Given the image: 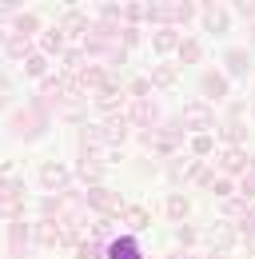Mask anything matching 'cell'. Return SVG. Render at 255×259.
<instances>
[{
	"mask_svg": "<svg viewBox=\"0 0 255 259\" xmlns=\"http://www.w3.org/2000/svg\"><path fill=\"white\" fill-rule=\"evenodd\" d=\"M220 120H247V100H227Z\"/></svg>",
	"mask_w": 255,
	"mask_h": 259,
	"instance_id": "f6af8a7d",
	"label": "cell"
},
{
	"mask_svg": "<svg viewBox=\"0 0 255 259\" xmlns=\"http://www.w3.org/2000/svg\"><path fill=\"white\" fill-rule=\"evenodd\" d=\"M84 207H88V215H108V220H120V211L128 207V199L116 188H108V184H96V188H84Z\"/></svg>",
	"mask_w": 255,
	"mask_h": 259,
	"instance_id": "3957f363",
	"label": "cell"
},
{
	"mask_svg": "<svg viewBox=\"0 0 255 259\" xmlns=\"http://www.w3.org/2000/svg\"><path fill=\"white\" fill-rule=\"evenodd\" d=\"M216 152H220L216 132H191V136H188V156H191V160H211Z\"/></svg>",
	"mask_w": 255,
	"mask_h": 259,
	"instance_id": "d4e9b609",
	"label": "cell"
},
{
	"mask_svg": "<svg viewBox=\"0 0 255 259\" xmlns=\"http://www.w3.org/2000/svg\"><path fill=\"white\" fill-rule=\"evenodd\" d=\"M8 259H16V255H8Z\"/></svg>",
	"mask_w": 255,
	"mask_h": 259,
	"instance_id": "94428289",
	"label": "cell"
},
{
	"mask_svg": "<svg viewBox=\"0 0 255 259\" xmlns=\"http://www.w3.org/2000/svg\"><path fill=\"white\" fill-rule=\"evenodd\" d=\"M64 36H68V44H80L84 36L92 32V16L84 12V8H64L60 12V24H56Z\"/></svg>",
	"mask_w": 255,
	"mask_h": 259,
	"instance_id": "9a60e30c",
	"label": "cell"
},
{
	"mask_svg": "<svg viewBox=\"0 0 255 259\" xmlns=\"http://www.w3.org/2000/svg\"><path fill=\"white\" fill-rule=\"evenodd\" d=\"M112 80H116V72H108L104 64H92V60H88V64H84L76 76H72V92H80V96L92 100L96 92H100L104 84H112Z\"/></svg>",
	"mask_w": 255,
	"mask_h": 259,
	"instance_id": "9c48e42d",
	"label": "cell"
},
{
	"mask_svg": "<svg viewBox=\"0 0 255 259\" xmlns=\"http://www.w3.org/2000/svg\"><path fill=\"white\" fill-rule=\"evenodd\" d=\"M8 96H12V76L0 68V100H8Z\"/></svg>",
	"mask_w": 255,
	"mask_h": 259,
	"instance_id": "816d5d0a",
	"label": "cell"
},
{
	"mask_svg": "<svg viewBox=\"0 0 255 259\" xmlns=\"http://www.w3.org/2000/svg\"><path fill=\"white\" fill-rule=\"evenodd\" d=\"M120 227L132 231V235H144V231L152 227V207H144V203H128L124 211H120Z\"/></svg>",
	"mask_w": 255,
	"mask_h": 259,
	"instance_id": "cb8c5ba5",
	"label": "cell"
},
{
	"mask_svg": "<svg viewBox=\"0 0 255 259\" xmlns=\"http://www.w3.org/2000/svg\"><path fill=\"white\" fill-rule=\"evenodd\" d=\"M124 96H128V100H152L156 92H152L148 76L140 72V76H128V80H124Z\"/></svg>",
	"mask_w": 255,
	"mask_h": 259,
	"instance_id": "74e56055",
	"label": "cell"
},
{
	"mask_svg": "<svg viewBox=\"0 0 255 259\" xmlns=\"http://www.w3.org/2000/svg\"><path fill=\"white\" fill-rule=\"evenodd\" d=\"M172 60H176L180 68H191V64H199V60H203V40H199V36H184Z\"/></svg>",
	"mask_w": 255,
	"mask_h": 259,
	"instance_id": "f546056e",
	"label": "cell"
},
{
	"mask_svg": "<svg viewBox=\"0 0 255 259\" xmlns=\"http://www.w3.org/2000/svg\"><path fill=\"white\" fill-rule=\"evenodd\" d=\"M104 259H144V247H140V235L132 231H120L108 247H104Z\"/></svg>",
	"mask_w": 255,
	"mask_h": 259,
	"instance_id": "7402d4cb",
	"label": "cell"
},
{
	"mask_svg": "<svg viewBox=\"0 0 255 259\" xmlns=\"http://www.w3.org/2000/svg\"><path fill=\"white\" fill-rule=\"evenodd\" d=\"M32 48H36V40H28V36H16V32H8V28H4V56H8V60H20V64H24Z\"/></svg>",
	"mask_w": 255,
	"mask_h": 259,
	"instance_id": "d6a6232c",
	"label": "cell"
},
{
	"mask_svg": "<svg viewBox=\"0 0 255 259\" xmlns=\"http://www.w3.org/2000/svg\"><path fill=\"white\" fill-rule=\"evenodd\" d=\"M124 24L144 28V0H128V4H124Z\"/></svg>",
	"mask_w": 255,
	"mask_h": 259,
	"instance_id": "ee69618b",
	"label": "cell"
},
{
	"mask_svg": "<svg viewBox=\"0 0 255 259\" xmlns=\"http://www.w3.org/2000/svg\"><path fill=\"white\" fill-rule=\"evenodd\" d=\"M163 215H167L172 224H188V220H191V195L188 192H167V199H163Z\"/></svg>",
	"mask_w": 255,
	"mask_h": 259,
	"instance_id": "4316f807",
	"label": "cell"
},
{
	"mask_svg": "<svg viewBox=\"0 0 255 259\" xmlns=\"http://www.w3.org/2000/svg\"><path fill=\"white\" fill-rule=\"evenodd\" d=\"M220 68H223V76H227V80H243V76H251V72H255L251 48H247V44H227V48H223Z\"/></svg>",
	"mask_w": 255,
	"mask_h": 259,
	"instance_id": "30bf717a",
	"label": "cell"
},
{
	"mask_svg": "<svg viewBox=\"0 0 255 259\" xmlns=\"http://www.w3.org/2000/svg\"><path fill=\"white\" fill-rule=\"evenodd\" d=\"M52 124H56V120H52V108H48V104H44L40 96H32L24 108H16V112L8 116V132H12L16 140H24V144H36V140H44Z\"/></svg>",
	"mask_w": 255,
	"mask_h": 259,
	"instance_id": "6da1fadb",
	"label": "cell"
},
{
	"mask_svg": "<svg viewBox=\"0 0 255 259\" xmlns=\"http://www.w3.org/2000/svg\"><path fill=\"white\" fill-rule=\"evenodd\" d=\"M4 243H8V255L24 259L32 251V220H16V224L4 227Z\"/></svg>",
	"mask_w": 255,
	"mask_h": 259,
	"instance_id": "e0dca14e",
	"label": "cell"
},
{
	"mask_svg": "<svg viewBox=\"0 0 255 259\" xmlns=\"http://www.w3.org/2000/svg\"><path fill=\"white\" fill-rule=\"evenodd\" d=\"M243 211H247V199H243V195H227V199H220V220H227V224H235Z\"/></svg>",
	"mask_w": 255,
	"mask_h": 259,
	"instance_id": "f35d334b",
	"label": "cell"
},
{
	"mask_svg": "<svg viewBox=\"0 0 255 259\" xmlns=\"http://www.w3.org/2000/svg\"><path fill=\"white\" fill-rule=\"evenodd\" d=\"M152 140H156V132H136V144L148 148V152H152Z\"/></svg>",
	"mask_w": 255,
	"mask_h": 259,
	"instance_id": "f5cc1de1",
	"label": "cell"
},
{
	"mask_svg": "<svg viewBox=\"0 0 255 259\" xmlns=\"http://www.w3.org/2000/svg\"><path fill=\"white\" fill-rule=\"evenodd\" d=\"M36 184H40L48 195L76 188V180H72V167H68V163H60V160H44V163H40V167H36Z\"/></svg>",
	"mask_w": 255,
	"mask_h": 259,
	"instance_id": "ba28073f",
	"label": "cell"
},
{
	"mask_svg": "<svg viewBox=\"0 0 255 259\" xmlns=\"http://www.w3.org/2000/svg\"><path fill=\"white\" fill-rule=\"evenodd\" d=\"M243 247H247V255L255 259V235H251V239H243Z\"/></svg>",
	"mask_w": 255,
	"mask_h": 259,
	"instance_id": "9f6ffc18",
	"label": "cell"
},
{
	"mask_svg": "<svg viewBox=\"0 0 255 259\" xmlns=\"http://www.w3.org/2000/svg\"><path fill=\"white\" fill-rule=\"evenodd\" d=\"M104 156H76L72 163V180L80 184V188H96V184H104Z\"/></svg>",
	"mask_w": 255,
	"mask_h": 259,
	"instance_id": "2e32d148",
	"label": "cell"
},
{
	"mask_svg": "<svg viewBox=\"0 0 255 259\" xmlns=\"http://www.w3.org/2000/svg\"><path fill=\"white\" fill-rule=\"evenodd\" d=\"M235 12H239V16L255 28V0H235Z\"/></svg>",
	"mask_w": 255,
	"mask_h": 259,
	"instance_id": "f907efd6",
	"label": "cell"
},
{
	"mask_svg": "<svg viewBox=\"0 0 255 259\" xmlns=\"http://www.w3.org/2000/svg\"><path fill=\"white\" fill-rule=\"evenodd\" d=\"M64 48H68V36H64L56 24H52V28H44V32L36 36V52H44L48 60H52V56H64Z\"/></svg>",
	"mask_w": 255,
	"mask_h": 259,
	"instance_id": "f1b7e54d",
	"label": "cell"
},
{
	"mask_svg": "<svg viewBox=\"0 0 255 259\" xmlns=\"http://www.w3.org/2000/svg\"><path fill=\"white\" fill-rule=\"evenodd\" d=\"M247 167H251V152H247V148H220V152H216V171H220V176L239 180Z\"/></svg>",
	"mask_w": 255,
	"mask_h": 259,
	"instance_id": "5bb4252c",
	"label": "cell"
},
{
	"mask_svg": "<svg viewBox=\"0 0 255 259\" xmlns=\"http://www.w3.org/2000/svg\"><path fill=\"white\" fill-rule=\"evenodd\" d=\"M216 176H220V171H216V163H211V160H195L188 184H191V188H203V192H207V188L216 184Z\"/></svg>",
	"mask_w": 255,
	"mask_h": 259,
	"instance_id": "e575fe53",
	"label": "cell"
},
{
	"mask_svg": "<svg viewBox=\"0 0 255 259\" xmlns=\"http://www.w3.org/2000/svg\"><path fill=\"white\" fill-rule=\"evenodd\" d=\"M4 203H28V180L24 176H0V207Z\"/></svg>",
	"mask_w": 255,
	"mask_h": 259,
	"instance_id": "83f0119b",
	"label": "cell"
},
{
	"mask_svg": "<svg viewBox=\"0 0 255 259\" xmlns=\"http://www.w3.org/2000/svg\"><path fill=\"white\" fill-rule=\"evenodd\" d=\"M247 48H251V52H255V28H251V44H247Z\"/></svg>",
	"mask_w": 255,
	"mask_h": 259,
	"instance_id": "680465c9",
	"label": "cell"
},
{
	"mask_svg": "<svg viewBox=\"0 0 255 259\" xmlns=\"http://www.w3.org/2000/svg\"><path fill=\"white\" fill-rule=\"evenodd\" d=\"M84 64H88L84 48H80V44H68V48H64V56H60V72H64V76H76Z\"/></svg>",
	"mask_w": 255,
	"mask_h": 259,
	"instance_id": "d590c367",
	"label": "cell"
},
{
	"mask_svg": "<svg viewBox=\"0 0 255 259\" xmlns=\"http://www.w3.org/2000/svg\"><path fill=\"white\" fill-rule=\"evenodd\" d=\"M195 20H199V4H195V0H172V28L184 32Z\"/></svg>",
	"mask_w": 255,
	"mask_h": 259,
	"instance_id": "1f68e13d",
	"label": "cell"
},
{
	"mask_svg": "<svg viewBox=\"0 0 255 259\" xmlns=\"http://www.w3.org/2000/svg\"><path fill=\"white\" fill-rule=\"evenodd\" d=\"M92 20H104V24H124V4H116V0H104V4L96 8Z\"/></svg>",
	"mask_w": 255,
	"mask_h": 259,
	"instance_id": "ab89813d",
	"label": "cell"
},
{
	"mask_svg": "<svg viewBox=\"0 0 255 259\" xmlns=\"http://www.w3.org/2000/svg\"><path fill=\"white\" fill-rule=\"evenodd\" d=\"M124 120L132 132H156L163 124V108H159V100H128L124 108Z\"/></svg>",
	"mask_w": 255,
	"mask_h": 259,
	"instance_id": "5b68a950",
	"label": "cell"
},
{
	"mask_svg": "<svg viewBox=\"0 0 255 259\" xmlns=\"http://www.w3.org/2000/svg\"><path fill=\"white\" fill-rule=\"evenodd\" d=\"M136 167H140V171H144V176H156V163L148 160V156H140V160H136Z\"/></svg>",
	"mask_w": 255,
	"mask_h": 259,
	"instance_id": "db71d44e",
	"label": "cell"
},
{
	"mask_svg": "<svg viewBox=\"0 0 255 259\" xmlns=\"http://www.w3.org/2000/svg\"><path fill=\"white\" fill-rule=\"evenodd\" d=\"M48 108H52V120H56V124H72V128H84V124H88V112H92V100H88V96H80V92H68V96L52 100Z\"/></svg>",
	"mask_w": 255,
	"mask_h": 259,
	"instance_id": "277c9868",
	"label": "cell"
},
{
	"mask_svg": "<svg viewBox=\"0 0 255 259\" xmlns=\"http://www.w3.org/2000/svg\"><path fill=\"white\" fill-rule=\"evenodd\" d=\"M180 120H184V128L191 132H216L220 124V108H211V104H203V100H188L184 108H180Z\"/></svg>",
	"mask_w": 255,
	"mask_h": 259,
	"instance_id": "8992f818",
	"label": "cell"
},
{
	"mask_svg": "<svg viewBox=\"0 0 255 259\" xmlns=\"http://www.w3.org/2000/svg\"><path fill=\"white\" fill-rule=\"evenodd\" d=\"M4 108H8V100H0V112H4Z\"/></svg>",
	"mask_w": 255,
	"mask_h": 259,
	"instance_id": "91938a15",
	"label": "cell"
},
{
	"mask_svg": "<svg viewBox=\"0 0 255 259\" xmlns=\"http://www.w3.org/2000/svg\"><path fill=\"white\" fill-rule=\"evenodd\" d=\"M96 128H100V144H104V152H112V148H124L128 144V120L124 112H116V116H104V120H96Z\"/></svg>",
	"mask_w": 255,
	"mask_h": 259,
	"instance_id": "4fadbf2b",
	"label": "cell"
},
{
	"mask_svg": "<svg viewBox=\"0 0 255 259\" xmlns=\"http://www.w3.org/2000/svg\"><path fill=\"white\" fill-rule=\"evenodd\" d=\"M92 104H96V112H100V120H104V116H116V112H124V108H128L124 80L116 76L112 84H104V88H100V92L92 96Z\"/></svg>",
	"mask_w": 255,
	"mask_h": 259,
	"instance_id": "7c38bea8",
	"label": "cell"
},
{
	"mask_svg": "<svg viewBox=\"0 0 255 259\" xmlns=\"http://www.w3.org/2000/svg\"><path fill=\"white\" fill-rule=\"evenodd\" d=\"M207 192L216 195V199H227V195H235V180H231V176H216V184H211Z\"/></svg>",
	"mask_w": 255,
	"mask_h": 259,
	"instance_id": "c3c4849f",
	"label": "cell"
},
{
	"mask_svg": "<svg viewBox=\"0 0 255 259\" xmlns=\"http://www.w3.org/2000/svg\"><path fill=\"white\" fill-rule=\"evenodd\" d=\"M124 227H120V220H108V215H96L92 220V227H88V239H96L100 247H108L116 235H120Z\"/></svg>",
	"mask_w": 255,
	"mask_h": 259,
	"instance_id": "4dcf8cb0",
	"label": "cell"
},
{
	"mask_svg": "<svg viewBox=\"0 0 255 259\" xmlns=\"http://www.w3.org/2000/svg\"><path fill=\"white\" fill-rule=\"evenodd\" d=\"M144 76H148L152 92H167V88H176V84H180V64H176V60H159V64L148 68Z\"/></svg>",
	"mask_w": 255,
	"mask_h": 259,
	"instance_id": "603a6c76",
	"label": "cell"
},
{
	"mask_svg": "<svg viewBox=\"0 0 255 259\" xmlns=\"http://www.w3.org/2000/svg\"><path fill=\"white\" fill-rule=\"evenodd\" d=\"M180 40H184L180 28H152L148 32V44H152V52H156L159 60H172L176 48H180Z\"/></svg>",
	"mask_w": 255,
	"mask_h": 259,
	"instance_id": "ffe728a7",
	"label": "cell"
},
{
	"mask_svg": "<svg viewBox=\"0 0 255 259\" xmlns=\"http://www.w3.org/2000/svg\"><path fill=\"white\" fill-rule=\"evenodd\" d=\"M247 120H220L216 124V140L220 148H247Z\"/></svg>",
	"mask_w": 255,
	"mask_h": 259,
	"instance_id": "44dd1931",
	"label": "cell"
},
{
	"mask_svg": "<svg viewBox=\"0 0 255 259\" xmlns=\"http://www.w3.org/2000/svg\"><path fill=\"white\" fill-rule=\"evenodd\" d=\"M235 231H239V239H251L255 235V203H247V211L235 220Z\"/></svg>",
	"mask_w": 255,
	"mask_h": 259,
	"instance_id": "7bdbcfd3",
	"label": "cell"
},
{
	"mask_svg": "<svg viewBox=\"0 0 255 259\" xmlns=\"http://www.w3.org/2000/svg\"><path fill=\"white\" fill-rule=\"evenodd\" d=\"M32 247L60 251V224H56V220H44V215H36V220H32Z\"/></svg>",
	"mask_w": 255,
	"mask_h": 259,
	"instance_id": "d6986e66",
	"label": "cell"
},
{
	"mask_svg": "<svg viewBox=\"0 0 255 259\" xmlns=\"http://www.w3.org/2000/svg\"><path fill=\"white\" fill-rule=\"evenodd\" d=\"M64 203H68V199H64V192H56V195H44V199H40V215H44V220H60Z\"/></svg>",
	"mask_w": 255,
	"mask_h": 259,
	"instance_id": "60d3db41",
	"label": "cell"
},
{
	"mask_svg": "<svg viewBox=\"0 0 255 259\" xmlns=\"http://www.w3.org/2000/svg\"><path fill=\"white\" fill-rule=\"evenodd\" d=\"M12 163H16V160H4V163H0V176H4V180H8V176H16V167H12Z\"/></svg>",
	"mask_w": 255,
	"mask_h": 259,
	"instance_id": "11a10c76",
	"label": "cell"
},
{
	"mask_svg": "<svg viewBox=\"0 0 255 259\" xmlns=\"http://www.w3.org/2000/svg\"><path fill=\"white\" fill-rule=\"evenodd\" d=\"M199 100L211 104V108H220V104L231 100V80L223 76V68H203L199 72Z\"/></svg>",
	"mask_w": 255,
	"mask_h": 259,
	"instance_id": "52a82bcc",
	"label": "cell"
},
{
	"mask_svg": "<svg viewBox=\"0 0 255 259\" xmlns=\"http://www.w3.org/2000/svg\"><path fill=\"white\" fill-rule=\"evenodd\" d=\"M235 195H243L247 203H255V167H247V171L235 180Z\"/></svg>",
	"mask_w": 255,
	"mask_h": 259,
	"instance_id": "b9f144b4",
	"label": "cell"
},
{
	"mask_svg": "<svg viewBox=\"0 0 255 259\" xmlns=\"http://www.w3.org/2000/svg\"><path fill=\"white\" fill-rule=\"evenodd\" d=\"M199 24L207 36H227L231 28V8H223L220 0H203L199 4Z\"/></svg>",
	"mask_w": 255,
	"mask_h": 259,
	"instance_id": "8fae6325",
	"label": "cell"
},
{
	"mask_svg": "<svg viewBox=\"0 0 255 259\" xmlns=\"http://www.w3.org/2000/svg\"><path fill=\"white\" fill-rule=\"evenodd\" d=\"M120 44H124L128 52H136V48L144 44V28H132V24H124V28H120Z\"/></svg>",
	"mask_w": 255,
	"mask_h": 259,
	"instance_id": "bcb514c9",
	"label": "cell"
},
{
	"mask_svg": "<svg viewBox=\"0 0 255 259\" xmlns=\"http://www.w3.org/2000/svg\"><path fill=\"white\" fill-rule=\"evenodd\" d=\"M24 215H28V203H4V207H0V220H4V224H16V220H24Z\"/></svg>",
	"mask_w": 255,
	"mask_h": 259,
	"instance_id": "681fc988",
	"label": "cell"
},
{
	"mask_svg": "<svg viewBox=\"0 0 255 259\" xmlns=\"http://www.w3.org/2000/svg\"><path fill=\"white\" fill-rule=\"evenodd\" d=\"M72 255H76V259H104V247H100L96 239H88V235H84V239H80V247H76Z\"/></svg>",
	"mask_w": 255,
	"mask_h": 259,
	"instance_id": "7dc6e473",
	"label": "cell"
},
{
	"mask_svg": "<svg viewBox=\"0 0 255 259\" xmlns=\"http://www.w3.org/2000/svg\"><path fill=\"white\" fill-rule=\"evenodd\" d=\"M191 167H195V160H191L188 152H180V156L163 160V167H159V171H163V180L172 184V192H180V188L191 180Z\"/></svg>",
	"mask_w": 255,
	"mask_h": 259,
	"instance_id": "ac0fdd59",
	"label": "cell"
},
{
	"mask_svg": "<svg viewBox=\"0 0 255 259\" xmlns=\"http://www.w3.org/2000/svg\"><path fill=\"white\" fill-rule=\"evenodd\" d=\"M199 239H203V231H199V227L191 224H176V247H184V251H195V247H199Z\"/></svg>",
	"mask_w": 255,
	"mask_h": 259,
	"instance_id": "8d00e7d4",
	"label": "cell"
},
{
	"mask_svg": "<svg viewBox=\"0 0 255 259\" xmlns=\"http://www.w3.org/2000/svg\"><path fill=\"white\" fill-rule=\"evenodd\" d=\"M8 32H16V36H28V40H36V36L44 32V20L32 12V8H20L12 20H8Z\"/></svg>",
	"mask_w": 255,
	"mask_h": 259,
	"instance_id": "484cf974",
	"label": "cell"
},
{
	"mask_svg": "<svg viewBox=\"0 0 255 259\" xmlns=\"http://www.w3.org/2000/svg\"><path fill=\"white\" fill-rule=\"evenodd\" d=\"M247 116H251V120H255V96L247 100Z\"/></svg>",
	"mask_w": 255,
	"mask_h": 259,
	"instance_id": "6f0895ef",
	"label": "cell"
},
{
	"mask_svg": "<svg viewBox=\"0 0 255 259\" xmlns=\"http://www.w3.org/2000/svg\"><path fill=\"white\" fill-rule=\"evenodd\" d=\"M20 68H24V76H28V80H36V84H40V80H44V76L52 72V60H48L44 52H36V48H32V52H28V60H24Z\"/></svg>",
	"mask_w": 255,
	"mask_h": 259,
	"instance_id": "836d02e7",
	"label": "cell"
},
{
	"mask_svg": "<svg viewBox=\"0 0 255 259\" xmlns=\"http://www.w3.org/2000/svg\"><path fill=\"white\" fill-rule=\"evenodd\" d=\"M180 152H188V128H184L180 116H172V120H163L156 128L152 156H156V160H172V156H180Z\"/></svg>",
	"mask_w": 255,
	"mask_h": 259,
	"instance_id": "7a4b0ae2",
	"label": "cell"
}]
</instances>
